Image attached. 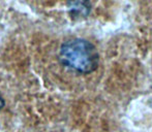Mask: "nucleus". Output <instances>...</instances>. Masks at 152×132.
Listing matches in <instances>:
<instances>
[{
	"label": "nucleus",
	"mask_w": 152,
	"mask_h": 132,
	"mask_svg": "<svg viewBox=\"0 0 152 132\" xmlns=\"http://www.w3.org/2000/svg\"><path fill=\"white\" fill-rule=\"evenodd\" d=\"M59 61L64 67L80 74L95 71L99 64V55L96 48L84 38H72L61 44Z\"/></svg>",
	"instance_id": "1"
},
{
	"label": "nucleus",
	"mask_w": 152,
	"mask_h": 132,
	"mask_svg": "<svg viewBox=\"0 0 152 132\" xmlns=\"http://www.w3.org/2000/svg\"><path fill=\"white\" fill-rule=\"evenodd\" d=\"M67 5L70 15L74 18L86 17L90 12L89 0H67Z\"/></svg>",
	"instance_id": "2"
},
{
	"label": "nucleus",
	"mask_w": 152,
	"mask_h": 132,
	"mask_svg": "<svg viewBox=\"0 0 152 132\" xmlns=\"http://www.w3.org/2000/svg\"><path fill=\"white\" fill-rule=\"evenodd\" d=\"M4 105H5V102H4V99H3V97H2L1 93H0V112H1V110H3Z\"/></svg>",
	"instance_id": "3"
}]
</instances>
